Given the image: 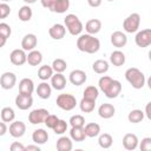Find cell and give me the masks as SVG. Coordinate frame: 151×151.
<instances>
[{"instance_id": "cell-1", "label": "cell", "mask_w": 151, "mask_h": 151, "mask_svg": "<svg viewBox=\"0 0 151 151\" xmlns=\"http://www.w3.org/2000/svg\"><path fill=\"white\" fill-rule=\"evenodd\" d=\"M98 85H99V90L110 99L117 98L120 94V92H122V84H120V81L116 80V79H112L109 76H103L99 79Z\"/></svg>"}, {"instance_id": "cell-2", "label": "cell", "mask_w": 151, "mask_h": 151, "mask_svg": "<svg viewBox=\"0 0 151 151\" xmlns=\"http://www.w3.org/2000/svg\"><path fill=\"white\" fill-rule=\"evenodd\" d=\"M77 47L81 52L93 54V53H97L99 51L100 41L98 38H94V35L86 33V34H81L77 39Z\"/></svg>"}, {"instance_id": "cell-3", "label": "cell", "mask_w": 151, "mask_h": 151, "mask_svg": "<svg viewBox=\"0 0 151 151\" xmlns=\"http://www.w3.org/2000/svg\"><path fill=\"white\" fill-rule=\"evenodd\" d=\"M125 79L136 90L143 88L144 85H145V76L137 67H130V68H127L126 72H125Z\"/></svg>"}, {"instance_id": "cell-4", "label": "cell", "mask_w": 151, "mask_h": 151, "mask_svg": "<svg viewBox=\"0 0 151 151\" xmlns=\"http://www.w3.org/2000/svg\"><path fill=\"white\" fill-rule=\"evenodd\" d=\"M64 26L71 35H79L84 28L83 22L76 14H67L64 19Z\"/></svg>"}, {"instance_id": "cell-5", "label": "cell", "mask_w": 151, "mask_h": 151, "mask_svg": "<svg viewBox=\"0 0 151 151\" xmlns=\"http://www.w3.org/2000/svg\"><path fill=\"white\" fill-rule=\"evenodd\" d=\"M58 107H60L61 110L64 111H71L76 107L77 105V99L73 94H70V93H61L57 97V100H55Z\"/></svg>"}, {"instance_id": "cell-6", "label": "cell", "mask_w": 151, "mask_h": 151, "mask_svg": "<svg viewBox=\"0 0 151 151\" xmlns=\"http://www.w3.org/2000/svg\"><path fill=\"white\" fill-rule=\"evenodd\" d=\"M140 25V15L138 13H131L123 21V28L126 33H136Z\"/></svg>"}, {"instance_id": "cell-7", "label": "cell", "mask_w": 151, "mask_h": 151, "mask_svg": "<svg viewBox=\"0 0 151 151\" xmlns=\"http://www.w3.org/2000/svg\"><path fill=\"white\" fill-rule=\"evenodd\" d=\"M134 42L138 47H142V48L150 46L151 45V29L145 28V29L137 32L136 38H134Z\"/></svg>"}, {"instance_id": "cell-8", "label": "cell", "mask_w": 151, "mask_h": 151, "mask_svg": "<svg viewBox=\"0 0 151 151\" xmlns=\"http://www.w3.org/2000/svg\"><path fill=\"white\" fill-rule=\"evenodd\" d=\"M50 114V112L46 109H35L33 111H31V113L28 114V122L33 125H38L44 123L45 118Z\"/></svg>"}, {"instance_id": "cell-9", "label": "cell", "mask_w": 151, "mask_h": 151, "mask_svg": "<svg viewBox=\"0 0 151 151\" xmlns=\"http://www.w3.org/2000/svg\"><path fill=\"white\" fill-rule=\"evenodd\" d=\"M17 84V76L13 72H4L0 77V86L4 90H11Z\"/></svg>"}, {"instance_id": "cell-10", "label": "cell", "mask_w": 151, "mask_h": 151, "mask_svg": "<svg viewBox=\"0 0 151 151\" xmlns=\"http://www.w3.org/2000/svg\"><path fill=\"white\" fill-rule=\"evenodd\" d=\"M26 59H27V54L26 51H24L22 48L13 50L9 54V60L15 66H22L26 63Z\"/></svg>"}, {"instance_id": "cell-11", "label": "cell", "mask_w": 151, "mask_h": 151, "mask_svg": "<svg viewBox=\"0 0 151 151\" xmlns=\"http://www.w3.org/2000/svg\"><path fill=\"white\" fill-rule=\"evenodd\" d=\"M68 80L72 85L80 86V85L85 84V81L87 80V76H86L85 71H83V70H73L68 76Z\"/></svg>"}, {"instance_id": "cell-12", "label": "cell", "mask_w": 151, "mask_h": 151, "mask_svg": "<svg viewBox=\"0 0 151 151\" xmlns=\"http://www.w3.org/2000/svg\"><path fill=\"white\" fill-rule=\"evenodd\" d=\"M26 132V125L21 120H13L9 125V134L14 138H20Z\"/></svg>"}, {"instance_id": "cell-13", "label": "cell", "mask_w": 151, "mask_h": 151, "mask_svg": "<svg viewBox=\"0 0 151 151\" xmlns=\"http://www.w3.org/2000/svg\"><path fill=\"white\" fill-rule=\"evenodd\" d=\"M15 105H17L18 109H20L22 111L28 110L33 105L32 94H21V93H19L15 97Z\"/></svg>"}, {"instance_id": "cell-14", "label": "cell", "mask_w": 151, "mask_h": 151, "mask_svg": "<svg viewBox=\"0 0 151 151\" xmlns=\"http://www.w3.org/2000/svg\"><path fill=\"white\" fill-rule=\"evenodd\" d=\"M37 44H38V38L35 34L33 33H28L26 35H24L22 40H21V47L24 51H32L37 47Z\"/></svg>"}, {"instance_id": "cell-15", "label": "cell", "mask_w": 151, "mask_h": 151, "mask_svg": "<svg viewBox=\"0 0 151 151\" xmlns=\"http://www.w3.org/2000/svg\"><path fill=\"white\" fill-rule=\"evenodd\" d=\"M138 137L134 133H126L123 137V146L129 151H133L138 147Z\"/></svg>"}, {"instance_id": "cell-16", "label": "cell", "mask_w": 151, "mask_h": 151, "mask_svg": "<svg viewBox=\"0 0 151 151\" xmlns=\"http://www.w3.org/2000/svg\"><path fill=\"white\" fill-rule=\"evenodd\" d=\"M111 44L114 47H124L127 44V37L125 33H123L122 31H114L111 34Z\"/></svg>"}, {"instance_id": "cell-17", "label": "cell", "mask_w": 151, "mask_h": 151, "mask_svg": "<svg viewBox=\"0 0 151 151\" xmlns=\"http://www.w3.org/2000/svg\"><path fill=\"white\" fill-rule=\"evenodd\" d=\"M48 34L52 39L54 40H60L65 37L66 34V27L61 24H54L51 26V28L48 29Z\"/></svg>"}, {"instance_id": "cell-18", "label": "cell", "mask_w": 151, "mask_h": 151, "mask_svg": "<svg viewBox=\"0 0 151 151\" xmlns=\"http://www.w3.org/2000/svg\"><path fill=\"white\" fill-rule=\"evenodd\" d=\"M116 113V109L112 104H109V103H104L101 104L99 107H98V114L100 118H104V119H110L114 116Z\"/></svg>"}, {"instance_id": "cell-19", "label": "cell", "mask_w": 151, "mask_h": 151, "mask_svg": "<svg viewBox=\"0 0 151 151\" xmlns=\"http://www.w3.org/2000/svg\"><path fill=\"white\" fill-rule=\"evenodd\" d=\"M51 86L54 88V90H58V91H61L66 87V78L63 73H57L53 74L51 77Z\"/></svg>"}, {"instance_id": "cell-20", "label": "cell", "mask_w": 151, "mask_h": 151, "mask_svg": "<svg viewBox=\"0 0 151 151\" xmlns=\"http://www.w3.org/2000/svg\"><path fill=\"white\" fill-rule=\"evenodd\" d=\"M34 91V83L29 78H22L19 81V93L21 94H32Z\"/></svg>"}, {"instance_id": "cell-21", "label": "cell", "mask_w": 151, "mask_h": 151, "mask_svg": "<svg viewBox=\"0 0 151 151\" xmlns=\"http://www.w3.org/2000/svg\"><path fill=\"white\" fill-rule=\"evenodd\" d=\"M35 92H37V94H38L39 98H41V99H48L51 97V94H52V86L48 83L42 81V83H40L38 85Z\"/></svg>"}, {"instance_id": "cell-22", "label": "cell", "mask_w": 151, "mask_h": 151, "mask_svg": "<svg viewBox=\"0 0 151 151\" xmlns=\"http://www.w3.org/2000/svg\"><path fill=\"white\" fill-rule=\"evenodd\" d=\"M32 140L34 144L42 145L48 140V133L44 129H37L32 133Z\"/></svg>"}, {"instance_id": "cell-23", "label": "cell", "mask_w": 151, "mask_h": 151, "mask_svg": "<svg viewBox=\"0 0 151 151\" xmlns=\"http://www.w3.org/2000/svg\"><path fill=\"white\" fill-rule=\"evenodd\" d=\"M101 29V21L99 19H90L86 24H85V31L88 34H97L99 33Z\"/></svg>"}, {"instance_id": "cell-24", "label": "cell", "mask_w": 151, "mask_h": 151, "mask_svg": "<svg viewBox=\"0 0 151 151\" xmlns=\"http://www.w3.org/2000/svg\"><path fill=\"white\" fill-rule=\"evenodd\" d=\"M42 61V54L40 51L38 50H32L28 52L27 54V59H26V63H28V65L31 66H38L40 65Z\"/></svg>"}, {"instance_id": "cell-25", "label": "cell", "mask_w": 151, "mask_h": 151, "mask_svg": "<svg viewBox=\"0 0 151 151\" xmlns=\"http://www.w3.org/2000/svg\"><path fill=\"white\" fill-rule=\"evenodd\" d=\"M125 60H126L125 54H124L122 51H119V50L113 51V52L111 53V55H110V63H111L113 66H117V67L123 66V65L125 64Z\"/></svg>"}, {"instance_id": "cell-26", "label": "cell", "mask_w": 151, "mask_h": 151, "mask_svg": "<svg viewBox=\"0 0 151 151\" xmlns=\"http://www.w3.org/2000/svg\"><path fill=\"white\" fill-rule=\"evenodd\" d=\"M57 150L58 151H71L72 147H73V144H72V139L70 137H66V136H63L60 137L58 140H57Z\"/></svg>"}, {"instance_id": "cell-27", "label": "cell", "mask_w": 151, "mask_h": 151, "mask_svg": "<svg viewBox=\"0 0 151 151\" xmlns=\"http://www.w3.org/2000/svg\"><path fill=\"white\" fill-rule=\"evenodd\" d=\"M68 8H70V0H54L50 11L61 14V13H65Z\"/></svg>"}, {"instance_id": "cell-28", "label": "cell", "mask_w": 151, "mask_h": 151, "mask_svg": "<svg viewBox=\"0 0 151 151\" xmlns=\"http://www.w3.org/2000/svg\"><path fill=\"white\" fill-rule=\"evenodd\" d=\"M84 131H85L86 137L94 138V137L99 136V133H100V125L97 123H88V124L84 125Z\"/></svg>"}, {"instance_id": "cell-29", "label": "cell", "mask_w": 151, "mask_h": 151, "mask_svg": "<svg viewBox=\"0 0 151 151\" xmlns=\"http://www.w3.org/2000/svg\"><path fill=\"white\" fill-rule=\"evenodd\" d=\"M32 15H33V12H32V8L28 6V5H25V6H21L18 11V18L20 21L22 22H27L32 19Z\"/></svg>"}, {"instance_id": "cell-30", "label": "cell", "mask_w": 151, "mask_h": 151, "mask_svg": "<svg viewBox=\"0 0 151 151\" xmlns=\"http://www.w3.org/2000/svg\"><path fill=\"white\" fill-rule=\"evenodd\" d=\"M92 70L97 74H104L109 71V63L104 59H98L92 64Z\"/></svg>"}, {"instance_id": "cell-31", "label": "cell", "mask_w": 151, "mask_h": 151, "mask_svg": "<svg viewBox=\"0 0 151 151\" xmlns=\"http://www.w3.org/2000/svg\"><path fill=\"white\" fill-rule=\"evenodd\" d=\"M53 72L54 71H53L52 66H50V65H42L38 70V77L42 81H46V80L51 79V77L53 76Z\"/></svg>"}, {"instance_id": "cell-32", "label": "cell", "mask_w": 151, "mask_h": 151, "mask_svg": "<svg viewBox=\"0 0 151 151\" xmlns=\"http://www.w3.org/2000/svg\"><path fill=\"white\" fill-rule=\"evenodd\" d=\"M70 138L74 142H83L86 138L84 126L83 127H71L70 130Z\"/></svg>"}, {"instance_id": "cell-33", "label": "cell", "mask_w": 151, "mask_h": 151, "mask_svg": "<svg viewBox=\"0 0 151 151\" xmlns=\"http://www.w3.org/2000/svg\"><path fill=\"white\" fill-rule=\"evenodd\" d=\"M0 117H1V120L5 122V123H12L15 118V112L12 107L9 106H6L1 110L0 112Z\"/></svg>"}, {"instance_id": "cell-34", "label": "cell", "mask_w": 151, "mask_h": 151, "mask_svg": "<svg viewBox=\"0 0 151 151\" xmlns=\"http://www.w3.org/2000/svg\"><path fill=\"white\" fill-rule=\"evenodd\" d=\"M144 117H145L144 112H143L142 110H138V109L130 111L129 114H127V119H129V122H130V123H133V124L140 123V122L144 119Z\"/></svg>"}, {"instance_id": "cell-35", "label": "cell", "mask_w": 151, "mask_h": 151, "mask_svg": "<svg viewBox=\"0 0 151 151\" xmlns=\"http://www.w3.org/2000/svg\"><path fill=\"white\" fill-rule=\"evenodd\" d=\"M112 143H113V138L110 133H101L98 138V144L103 149H110L112 146Z\"/></svg>"}, {"instance_id": "cell-36", "label": "cell", "mask_w": 151, "mask_h": 151, "mask_svg": "<svg viewBox=\"0 0 151 151\" xmlns=\"http://www.w3.org/2000/svg\"><path fill=\"white\" fill-rule=\"evenodd\" d=\"M94 106H96V101L94 100H90V99H86V98H83L79 103V107L81 110V112L84 113H90L94 110Z\"/></svg>"}, {"instance_id": "cell-37", "label": "cell", "mask_w": 151, "mask_h": 151, "mask_svg": "<svg viewBox=\"0 0 151 151\" xmlns=\"http://www.w3.org/2000/svg\"><path fill=\"white\" fill-rule=\"evenodd\" d=\"M99 96V90L96 87V86H87L85 87L84 90V94H83V98H86V99H90V100H97Z\"/></svg>"}, {"instance_id": "cell-38", "label": "cell", "mask_w": 151, "mask_h": 151, "mask_svg": "<svg viewBox=\"0 0 151 151\" xmlns=\"http://www.w3.org/2000/svg\"><path fill=\"white\" fill-rule=\"evenodd\" d=\"M51 66H52V68H53L54 72H57V73H63V72L66 70L67 64H66V61H65L64 59L58 58V59H54V60H53V63H52Z\"/></svg>"}, {"instance_id": "cell-39", "label": "cell", "mask_w": 151, "mask_h": 151, "mask_svg": "<svg viewBox=\"0 0 151 151\" xmlns=\"http://www.w3.org/2000/svg\"><path fill=\"white\" fill-rule=\"evenodd\" d=\"M68 123L72 127H83L85 125V118L81 114H74L70 118Z\"/></svg>"}, {"instance_id": "cell-40", "label": "cell", "mask_w": 151, "mask_h": 151, "mask_svg": "<svg viewBox=\"0 0 151 151\" xmlns=\"http://www.w3.org/2000/svg\"><path fill=\"white\" fill-rule=\"evenodd\" d=\"M52 130H53V132L55 134H64L67 131V123L65 120H63V119H59L58 123L55 124V126Z\"/></svg>"}, {"instance_id": "cell-41", "label": "cell", "mask_w": 151, "mask_h": 151, "mask_svg": "<svg viewBox=\"0 0 151 151\" xmlns=\"http://www.w3.org/2000/svg\"><path fill=\"white\" fill-rule=\"evenodd\" d=\"M58 120H59V118H58L55 114H48V116L45 118L44 124H45L48 129H53V127L55 126V124L58 123Z\"/></svg>"}, {"instance_id": "cell-42", "label": "cell", "mask_w": 151, "mask_h": 151, "mask_svg": "<svg viewBox=\"0 0 151 151\" xmlns=\"http://www.w3.org/2000/svg\"><path fill=\"white\" fill-rule=\"evenodd\" d=\"M0 34L2 37H5L6 39H8L11 37V34H12L11 26L8 24H6V22H0Z\"/></svg>"}, {"instance_id": "cell-43", "label": "cell", "mask_w": 151, "mask_h": 151, "mask_svg": "<svg viewBox=\"0 0 151 151\" xmlns=\"http://www.w3.org/2000/svg\"><path fill=\"white\" fill-rule=\"evenodd\" d=\"M139 149L142 151H150L151 150V138L150 137H145L142 139L140 143H138Z\"/></svg>"}, {"instance_id": "cell-44", "label": "cell", "mask_w": 151, "mask_h": 151, "mask_svg": "<svg viewBox=\"0 0 151 151\" xmlns=\"http://www.w3.org/2000/svg\"><path fill=\"white\" fill-rule=\"evenodd\" d=\"M11 13V7L6 2L0 4V19H6Z\"/></svg>"}, {"instance_id": "cell-45", "label": "cell", "mask_w": 151, "mask_h": 151, "mask_svg": "<svg viewBox=\"0 0 151 151\" xmlns=\"http://www.w3.org/2000/svg\"><path fill=\"white\" fill-rule=\"evenodd\" d=\"M11 151H25V146L19 142H13L9 146Z\"/></svg>"}, {"instance_id": "cell-46", "label": "cell", "mask_w": 151, "mask_h": 151, "mask_svg": "<svg viewBox=\"0 0 151 151\" xmlns=\"http://www.w3.org/2000/svg\"><path fill=\"white\" fill-rule=\"evenodd\" d=\"M40 2H41V5H42V7H45V8H47V9H51V7H52L54 0H40Z\"/></svg>"}, {"instance_id": "cell-47", "label": "cell", "mask_w": 151, "mask_h": 151, "mask_svg": "<svg viewBox=\"0 0 151 151\" xmlns=\"http://www.w3.org/2000/svg\"><path fill=\"white\" fill-rule=\"evenodd\" d=\"M101 1L103 0H87V4H88V6L96 8V7H99L101 5Z\"/></svg>"}, {"instance_id": "cell-48", "label": "cell", "mask_w": 151, "mask_h": 151, "mask_svg": "<svg viewBox=\"0 0 151 151\" xmlns=\"http://www.w3.org/2000/svg\"><path fill=\"white\" fill-rule=\"evenodd\" d=\"M7 125H6V123L5 122H0V137L1 136H4L6 132H7Z\"/></svg>"}, {"instance_id": "cell-49", "label": "cell", "mask_w": 151, "mask_h": 151, "mask_svg": "<svg viewBox=\"0 0 151 151\" xmlns=\"http://www.w3.org/2000/svg\"><path fill=\"white\" fill-rule=\"evenodd\" d=\"M25 151H40V147L38 144L35 145H27L25 146Z\"/></svg>"}, {"instance_id": "cell-50", "label": "cell", "mask_w": 151, "mask_h": 151, "mask_svg": "<svg viewBox=\"0 0 151 151\" xmlns=\"http://www.w3.org/2000/svg\"><path fill=\"white\" fill-rule=\"evenodd\" d=\"M150 105H151V103H147L146 104V106H145V113H144V114H146V117L149 119L151 118V114H150Z\"/></svg>"}, {"instance_id": "cell-51", "label": "cell", "mask_w": 151, "mask_h": 151, "mask_svg": "<svg viewBox=\"0 0 151 151\" xmlns=\"http://www.w3.org/2000/svg\"><path fill=\"white\" fill-rule=\"evenodd\" d=\"M6 41H7V39L0 34V48H1V47H4V46L6 45Z\"/></svg>"}, {"instance_id": "cell-52", "label": "cell", "mask_w": 151, "mask_h": 151, "mask_svg": "<svg viewBox=\"0 0 151 151\" xmlns=\"http://www.w3.org/2000/svg\"><path fill=\"white\" fill-rule=\"evenodd\" d=\"M22 1H24V2H26L27 5H31V4H34L37 0H22Z\"/></svg>"}, {"instance_id": "cell-53", "label": "cell", "mask_w": 151, "mask_h": 151, "mask_svg": "<svg viewBox=\"0 0 151 151\" xmlns=\"http://www.w3.org/2000/svg\"><path fill=\"white\" fill-rule=\"evenodd\" d=\"M2 2H8V1H12V0H1Z\"/></svg>"}, {"instance_id": "cell-54", "label": "cell", "mask_w": 151, "mask_h": 151, "mask_svg": "<svg viewBox=\"0 0 151 151\" xmlns=\"http://www.w3.org/2000/svg\"><path fill=\"white\" fill-rule=\"evenodd\" d=\"M107 1H114V0H107Z\"/></svg>"}]
</instances>
